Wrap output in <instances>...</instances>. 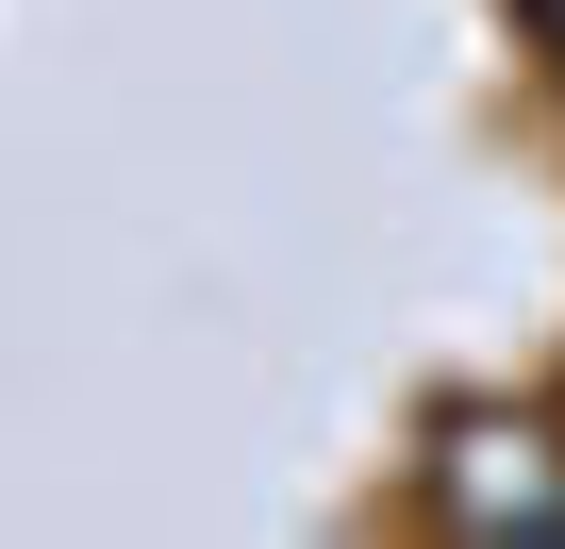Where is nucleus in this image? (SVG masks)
<instances>
[{
	"label": "nucleus",
	"instance_id": "obj_1",
	"mask_svg": "<svg viewBox=\"0 0 565 549\" xmlns=\"http://www.w3.org/2000/svg\"><path fill=\"white\" fill-rule=\"evenodd\" d=\"M532 34H548V67H565V0H532Z\"/></svg>",
	"mask_w": 565,
	"mask_h": 549
}]
</instances>
